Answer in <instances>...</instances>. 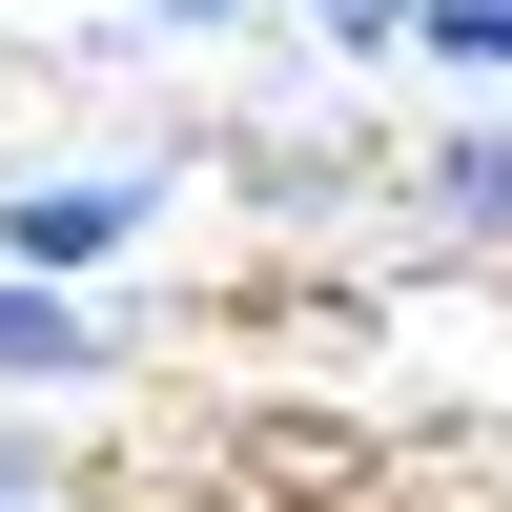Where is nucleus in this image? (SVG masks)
Returning a JSON list of instances; mask_svg holds the SVG:
<instances>
[{
  "label": "nucleus",
  "mask_w": 512,
  "mask_h": 512,
  "mask_svg": "<svg viewBox=\"0 0 512 512\" xmlns=\"http://www.w3.org/2000/svg\"><path fill=\"white\" fill-rule=\"evenodd\" d=\"M144 205L164 185H123V164H62V185H0V267H123V246H144Z\"/></svg>",
  "instance_id": "1"
},
{
  "label": "nucleus",
  "mask_w": 512,
  "mask_h": 512,
  "mask_svg": "<svg viewBox=\"0 0 512 512\" xmlns=\"http://www.w3.org/2000/svg\"><path fill=\"white\" fill-rule=\"evenodd\" d=\"M103 349H123V328L82 308L62 267H0V390H82V369H103Z\"/></svg>",
  "instance_id": "2"
},
{
  "label": "nucleus",
  "mask_w": 512,
  "mask_h": 512,
  "mask_svg": "<svg viewBox=\"0 0 512 512\" xmlns=\"http://www.w3.org/2000/svg\"><path fill=\"white\" fill-rule=\"evenodd\" d=\"M431 205H451L472 246H512V103H492V123H451V144H431Z\"/></svg>",
  "instance_id": "3"
},
{
  "label": "nucleus",
  "mask_w": 512,
  "mask_h": 512,
  "mask_svg": "<svg viewBox=\"0 0 512 512\" xmlns=\"http://www.w3.org/2000/svg\"><path fill=\"white\" fill-rule=\"evenodd\" d=\"M410 41H431L451 82H512V0H410Z\"/></svg>",
  "instance_id": "4"
},
{
  "label": "nucleus",
  "mask_w": 512,
  "mask_h": 512,
  "mask_svg": "<svg viewBox=\"0 0 512 512\" xmlns=\"http://www.w3.org/2000/svg\"><path fill=\"white\" fill-rule=\"evenodd\" d=\"M0 512H62V451L41 431H0Z\"/></svg>",
  "instance_id": "5"
},
{
  "label": "nucleus",
  "mask_w": 512,
  "mask_h": 512,
  "mask_svg": "<svg viewBox=\"0 0 512 512\" xmlns=\"http://www.w3.org/2000/svg\"><path fill=\"white\" fill-rule=\"evenodd\" d=\"M308 21H328V41H410V0H308Z\"/></svg>",
  "instance_id": "6"
},
{
  "label": "nucleus",
  "mask_w": 512,
  "mask_h": 512,
  "mask_svg": "<svg viewBox=\"0 0 512 512\" xmlns=\"http://www.w3.org/2000/svg\"><path fill=\"white\" fill-rule=\"evenodd\" d=\"M144 21H226V0H144Z\"/></svg>",
  "instance_id": "7"
}]
</instances>
